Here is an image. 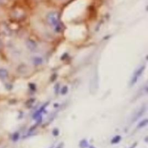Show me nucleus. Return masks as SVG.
<instances>
[{
    "label": "nucleus",
    "mask_w": 148,
    "mask_h": 148,
    "mask_svg": "<svg viewBox=\"0 0 148 148\" xmlns=\"http://www.w3.org/2000/svg\"><path fill=\"white\" fill-rule=\"evenodd\" d=\"M32 61H33L34 64L36 65H40L43 62V59H42V58H41L40 57H35L33 58Z\"/></svg>",
    "instance_id": "6"
},
{
    "label": "nucleus",
    "mask_w": 148,
    "mask_h": 148,
    "mask_svg": "<svg viewBox=\"0 0 148 148\" xmlns=\"http://www.w3.org/2000/svg\"><path fill=\"white\" fill-rule=\"evenodd\" d=\"M47 21L49 25L56 32H61L64 29V25L60 21V15L57 12H50L46 17Z\"/></svg>",
    "instance_id": "1"
},
{
    "label": "nucleus",
    "mask_w": 148,
    "mask_h": 148,
    "mask_svg": "<svg viewBox=\"0 0 148 148\" xmlns=\"http://www.w3.org/2000/svg\"><path fill=\"white\" fill-rule=\"evenodd\" d=\"M148 123V120L145 119L142 121H141L138 124V128H142L143 127H145Z\"/></svg>",
    "instance_id": "8"
},
{
    "label": "nucleus",
    "mask_w": 148,
    "mask_h": 148,
    "mask_svg": "<svg viewBox=\"0 0 148 148\" xmlns=\"http://www.w3.org/2000/svg\"><path fill=\"white\" fill-rule=\"evenodd\" d=\"M145 68V65H143L142 66H140L139 68H138L135 72V73H134V75L131 79V86H133L134 84H135L138 80V78L141 76V75L142 74L144 69Z\"/></svg>",
    "instance_id": "2"
},
{
    "label": "nucleus",
    "mask_w": 148,
    "mask_h": 148,
    "mask_svg": "<svg viewBox=\"0 0 148 148\" xmlns=\"http://www.w3.org/2000/svg\"><path fill=\"white\" fill-rule=\"evenodd\" d=\"M8 76V72L6 69L0 68V79H5Z\"/></svg>",
    "instance_id": "5"
},
{
    "label": "nucleus",
    "mask_w": 148,
    "mask_h": 148,
    "mask_svg": "<svg viewBox=\"0 0 148 148\" xmlns=\"http://www.w3.org/2000/svg\"><path fill=\"white\" fill-rule=\"evenodd\" d=\"M59 134V131L57 129H54L53 131V134L54 135V136H57Z\"/></svg>",
    "instance_id": "11"
},
{
    "label": "nucleus",
    "mask_w": 148,
    "mask_h": 148,
    "mask_svg": "<svg viewBox=\"0 0 148 148\" xmlns=\"http://www.w3.org/2000/svg\"><path fill=\"white\" fill-rule=\"evenodd\" d=\"M88 143L86 139L82 140L79 143V146L80 148H86L88 147Z\"/></svg>",
    "instance_id": "7"
},
{
    "label": "nucleus",
    "mask_w": 148,
    "mask_h": 148,
    "mask_svg": "<svg viewBox=\"0 0 148 148\" xmlns=\"http://www.w3.org/2000/svg\"><path fill=\"white\" fill-rule=\"evenodd\" d=\"M68 91V87L66 86H64L63 87V88L61 89V92L62 94H65Z\"/></svg>",
    "instance_id": "10"
},
{
    "label": "nucleus",
    "mask_w": 148,
    "mask_h": 148,
    "mask_svg": "<svg viewBox=\"0 0 148 148\" xmlns=\"http://www.w3.org/2000/svg\"><path fill=\"white\" fill-rule=\"evenodd\" d=\"M121 136L120 135H117L116 136H114L111 140V143L112 144H116L117 143H118L120 140H121Z\"/></svg>",
    "instance_id": "9"
},
{
    "label": "nucleus",
    "mask_w": 148,
    "mask_h": 148,
    "mask_svg": "<svg viewBox=\"0 0 148 148\" xmlns=\"http://www.w3.org/2000/svg\"><path fill=\"white\" fill-rule=\"evenodd\" d=\"M27 46L28 49L32 51H36L38 48V45L36 43L31 39H29L27 41Z\"/></svg>",
    "instance_id": "3"
},
{
    "label": "nucleus",
    "mask_w": 148,
    "mask_h": 148,
    "mask_svg": "<svg viewBox=\"0 0 148 148\" xmlns=\"http://www.w3.org/2000/svg\"><path fill=\"white\" fill-rule=\"evenodd\" d=\"M145 107H143L141 109H140V110L135 114V116L133 117V119H132V121H136L137 120L139 117H140V116L143 114V113L145 112Z\"/></svg>",
    "instance_id": "4"
},
{
    "label": "nucleus",
    "mask_w": 148,
    "mask_h": 148,
    "mask_svg": "<svg viewBox=\"0 0 148 148\" xmlns=\"http://www.w3.org/2000/svg\"><path fill=\"white\" fill-rule=\"evenodd\" d=\"M89 148H95V147L94 146H91L89 147Z\"/></svg>",
    "instance_id": "12"
}]
</instances>
